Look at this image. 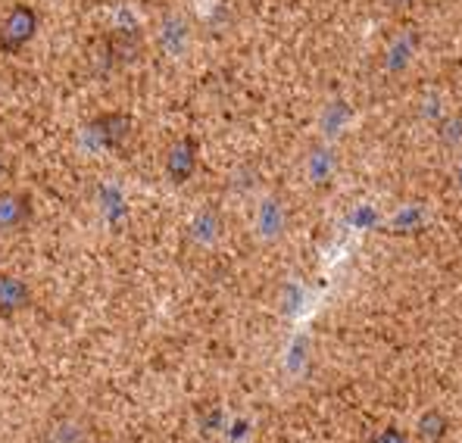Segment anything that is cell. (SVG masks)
<instances>
[{"label": "cell", "instance_id": "cell-1", "mask_svg": "<svg viewBox=\"0 0 462 443\" xmlns=\"http://www.w3.org/2000/svg\"><path fill=\"white\" fill-rule=\"evenodd\" d=\"M38 35V13L29 4H16L0 23V53H19Z\"/></svg>", "mask_w": 462, "mask_h": 443}, {"label": "cell", "instance_id": "cell-12", "mask_svg": "<svg viewBox=\"0 0 462 443\" xmlns=\"http://www.w3.org/2000/svg\"><path fill=\"white\" fill-rule=\"evenodd\" d=\"M457 175H459V185H462V166H459V172H457Z\"/></svg>", "mask_w": 462, "mask_h": 443}, {"label": "cell", "instance_id": "cell-10", "mask_svg": "<svg viewBox=\"0 0 462 443\" xmlns=\"http://www.w3.org/2000/svg\"><path fill=\"white\" fill-rule=\"evenodd\" d=\"M440 138H444L447 144H453V141L462 138V119H459V115H453V119L444 122V128H440Z\"/></svg>", "mask_w": 462, "mask_h": 443}, {"label": "cell", "instance_id": "cell-6", "mask_svg": "<svg viewBox=\"0 0 462 443\" xmlns=\"http://www.w3.org/2000/svg\"><path fill=\"white\" fill-rule=\"evenodd\" d=\"M412 51H416V38H410V35L397 38V41L391 44V51H387L384 66H387L391 72H403V69H406V63L412 60Z\"/></svg>", "mask_w": 462, "mask_h": 443}, {"label": "cell", "instance_id": "cell-11", "mask_svg": "<svg viewBox=\"0 0 462 443\" xmlns=\"http://www.w3.org/2000/svg\"><path fill=\"white\" fill-rule=\"evenodd\" d=\"M372 443H410V438H406L400 428H382V431L372 438Z\"/></svg>", "mask_w": 462, "mask_h": 443}, {"label": "cell", "instance_id": "cell-5", "mask_svg": "<svg viewBox=\"0 0 462 443\" xmlns=\"http://www.w3.org/2000/svg\"><path fill=\"white\" fill-rule=\"evenodd\" d=\"M447 428H450V421H447V415L440 412V409H425L422 415H419L416 421V434L428 443H438L447 438Z\"/></svg>", "mask_w": 462, "mask_h": 443}, {"label": "cell", "instance_id": "cell-2", "mask_svg": "<svg viewBox=\"0 0 462 443\" xmlns=\"http://www.w3.org/2000/svg\"><path fill=\"white\" fill-rule=\"evenodd\" d=\"M197 169V141L188 134V138H179L169 150V160H166V172L175 185H185L188 179L194 175Z\"/></svg>", "mask_w": 462, "mask_h": 443}, {"label": "cell", "instance_id": "cell-3", "mask_svg": "<svg viewBox=\"0 0 462 443\" xmlns=\"http://www.w3.org/2000/svg\"><path fill=\"white\" fill-rule=\"evenodd\" d=\"M160 44L166 53H172V57H179L181 51H185L188 44V25L181 16H169L166 23H162L160 29Z\"/></svg>", "mask_w": 462, "mask_h": 443}, {"label": "cell", "instance_id": "cell-8", "mask_svg": "<svg viewBox=\"0 0 462 443\" xmlns=\"http://www.w3.org/2000/svg\"><path fill=\"white\" fill-rule=\"evenodd\" d=\"M331 150H312V156H310V175L316 181H328V175H331Z\"/></svg>", "mask_w": 462, "mask_h": 443}, {"label": "cell", "instance_id": "cell-7", "mask_svg": "<svg viewBox=\"0 0 462 443\" xmlns=\"http://www.w3.org/2000/svg\"><path fill=\"white\" fill-rule=\"evenodd\" d=\"M260 231L263 235H278L282 231V207H278V200H266L260 209Z\"/></svg>", "mask_w": 462, "mask_h": 443}, {"label": "cell", "instance_id": "cell-4", "mask_svg": "<svg viewBox=\"0 0 462 443\" xmlns=\"http://www.w3.org/2000/svg\"><path fill=\"white\" fill-rule=\"evenodd\" d=\"M29 216V197L23 194H6L0 197V231H10Z\"/></svg>", "mask_w": 462, "mask_h": 443}, {"label": "cell", "instance_id": "cell-9", "mask_svg": "<svg viewBox=\"0 0 462 443\" xmlns=\"http://www.w3.org/2000/svg\"><path fill=\"white\" fill-rule=\"evenodd\" d=\"M346 106H344V100H335V104L325 110V119H322V125H325V132L328 134H335V132H341V125L346 122Z\"/></svg>", "mask_w": 462, "mask_h": 443}]
</instances>
